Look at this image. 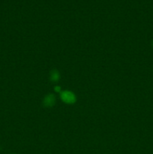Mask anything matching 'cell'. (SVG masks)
<instances>
[{"label": "cell", "instance_id": "6da1fadb", "mask_svg": "<svg viewBox=\"0 0 153 154\" xmlns=\"http://www.w3.org/2000/svg\"><path fill=\"white\" fill-rule=\"evenodd\" d=\"M61 97L62 100L64 102L68 104H72L74 103L75 101H76V96L72 92L68 91V90H65V91H63L62 93H61Z\"/></svg>", "mask_w": 153, "mask_h": 154}, {"label": "cell", "instance_id": "277c9868", "mask_svg": "<svg viewBox=\"0 0 153 154\" xmlns=\"http://www.w3.org/2000/svg\"><path fill=\"white\" fill-rule=\"evenodd\" d=\"M13 154H15V153H13Z\"/></svg>", "mask_w": 153, "mask_h": 154}, {"label": "cell", "instance_id": "3957f363", "mask_svg": "<svg viewBox=\"0 0 153 154\" xmlns=\"http://www.w3.org/2000/svg\"><path fill=\"white\" fill-rule=\"evenodd\" d=\"M50 78L52 81H57L59 79V73L57 71H52Z\"/></svg>", "mask_w": 153, "mask_h": 154}, {"label": "cell", "instance_id": "7a4b0ae2", "mask_svg": "<svg viewBox=\"0 0 153 154\" xmlns=\"http://www.w3.org/2000/svg\"><path fill=\"white\" fill-rule=\"evenodd\" d=\"M55 102H56L55 96L52 94L47 95V96L44 98V103L45 106L46 107L53 106V105L55 104Z\"/></svg>", "mask_w": 153, "mask_h": 154}]
</instances>
